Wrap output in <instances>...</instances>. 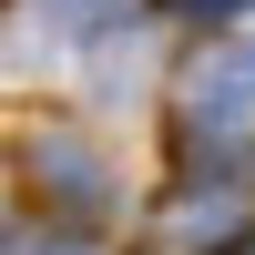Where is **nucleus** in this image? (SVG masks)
<instances>
[{"instance_id": "obj_1", "label": "nucleus", "mask_w": 255, "mask_h": 255, "mask_svg": "<svg viewBox=\"0 0 255 255\" xmlns=\"http://www.w3.org/2000/svg\"><path fill=\"white\" fill-rule=\"evenodd\" d=\"M174 143L215 174L255 163V41H204L174 72Z\"/></svg>"}, {"instance_id": "obj_2", "label": "nucleus", "mask_w": 255, "mask_h": 255, "mask_svg": "<svg viewBox=\"0 0 255 255\" xmlns=\"http://www.w3.org/2000/svg\"><path fill=\"white\" fill-rule=\"evenodd\" d=\"M245 245H255V194L235 174H194L143 225V255H245Z\"/></svg>"}, {"instance_id": "obj_3", "label": "nucleus", "mask_w": 255, "mask_h": 255, "mask_svg": "<svg viewBox=\"0 0 255 255\" xmlns=\"http://www.w3.org/2000/svg\"><path fill=\"white\" fill-rule=\"evenodd\" d=\"M31 174L51 184V194H72V204H102V163L82 153L72 133H31Z\"/></svg>"}, {"instance_id": "obj_4", "label": "nucleus", "mask_w": 255, "mask_h": 255, "mask_svg": "<svg viewBox=\"0 0 255 255\" xmlns=\"http://www.w3.org/2000/svg\"><path fill=\"white\" fill-rule=\"evenodd\" d=\"M51 10H61V20H72V31H113V20H123V10H133V0H51Z\"/></svg>"}, {"instance_id": "obj_5", "label": "nucleus", "mask_w": 255, "mask_h": 255, "mask_svg": "<svg viewBox=\"0 0 255 255\" xmlns=\"http://www.w3.org/2000/svg\"><path fill=\"white\" fill-rule=\"evenodd\" d=\"M184 10H204V20H225V10H245V0H184Z\"/></svg>"}]
</instances>
